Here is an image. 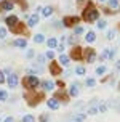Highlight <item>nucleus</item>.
<instances>
[{
  "instance_id": "nucleus-1",
  "label": "nucleus",
  "mask_w": 120,
  "mask_h": 122,
  "mask_svg": "<svg viewBox=\"0 0 120 122\" xmlns=\"http://www.w3.org/2000/svg\"><path fill=\"white\" fill-rule=\"evenodd\" d=\"M98 18H99V11L96 10L95 6H93V3L90 2L86 5V8H85V11H83V19L86 23H91V21H96Z\"/></svg>"
},
{
  "instance_id": "nucleus-2",
  "label": "nucleus",
  "mask_w": 120,
  "mask_h": 122,
  "mask_svg": "<svg viewBox=\"0 0 120 122\" xmlns=\"http://www.w3.org/2000/svg\"><path fill=\"white\" fill-rule=\"evenodd\" d=\"M23 85L24 88H27V90H35L37 87L40 85V80L37 76H26L23 80Z\"/></svg>"
},
{
  "instance_id": "nucleus-3",
  "label": "nucleus",
  "mask_w": 120,
  "mask_h": 122,
  "mask_svg": "<svg viewBox=\"0 0 120 122\" xmlns=\"http://www.w3.org/2000/svg\"><path fill=\"white\" fill-rule=\"evenodd\" d=\"M24 98H26V101L29 103V106H37V104L40 103L38 100H42V95L35 90H29L27 93H24Z\"/></svg>"
},
{
  "instance_id": "nucleus-4",
  "label": "nucleus",
  "mask_w": 120,
  "mask_h": 122,
  "mask_svg": "<svg viewBox=\"0 0 120 122\" xmlns=\"http://www.w3.org/2000/svg\"><path fill=\"white\" fill-rule=\"evenodd\" d=\"M83 58L86 60V63H95V60H96V50L91 48V47L85 48L83 50Z\"/></svg>"
},
{
  "instance_id": "nucleus-5",
  "label": "nucleus",
  "mask_w": 120,
  "mask_h": 122,
  "mask_svg": "<svg viewBox=\"0 0 120 122\" xmlns=\"http://www.w3.org/2000/svg\"><path fill=\"white\" fill-rule=\"evenodd\" d=\"M53 98H56L59 103H64V104H66V103H69V98H71V97H69V93H66L64 90H58L56 93H54Z\"/></svg>"
},
{
  "instance_id": "nucleus-6",
  "label": "nucleus",
  "mask_w": 120,
  "mask_h": 122,
  "mask_svg": "<svg viewBox=\"0 0 120 122\" xmlns=\"http://www.w3.org/2000/svg\"><path fill=\"white\" fill-rule=\"evenodd\" d=\"M71 58L75 61H80L82 58H83V48H80V47H74V48L71 50Z\"/></svg>"
},
{
  "instance_id": "nucleus-7",
  "label": "nucleus",
  "mask_w": 120,
  "mask_h": 122,
  "mask_svg": "<svg viewBox=\"0 0 120 122\" xmlns=\"http://www.w3.org/2000/svg\"><path fill=\"white\" fill-rule=\"evenodd\" d=\"M78 21H80V18H78V16H64L62 24L66 26V27H72V26L78 24Z\"/></svg>"
},
{
  "instance_id": "nucleus-8",
  "label": "nucleus",
  "mask_w": 120,
  "mask_h": 122,
  "mask_svg": "<svg viewBox=\"0 0 120 122\" xmlns=\"http://www.w3.org/2000/svg\"><path fill=\"white\" fill-rule=\"evenodd\" d=\"M6 84H8L10 88H16L18 84H19V77L16 76V74H10V76L6 77Z\"/></svg>"
},
{
  "instance_id": "nucleus-9",
  "label": "nucleus",
  "mask_w": 120,
  "mask_h": 122,
  "mask_svg": "<svg viewBox=\"0 0 120 122\" xmlns=\"http://www.w3.org/2000/svg\"><path fill=\"white\" fill-rule=\"evenodd\" d=\"M10 30H11L13 34H21V36H26V24L18 23V24L14 26V27H11Z\"/></svg>"
},
{
  "instance_id": "nucleus-10",
  "label": "nucleus",
  "mask_w": 120,
  "mask_h": 122,
  "mask_svg": "<svg viewBox=\"0 0 120 122\" xmlns=\"http://www.w3.org/2000/svg\"><path fill=\"white\" fill-rule=\"evenodd\" d=\"M26 72L29 74V76H37L38 72H42V66H40V64H34V66H29V67H26Z\"/></svg>"
},
{
  "instance_id": "nucleus-11",
  "label": "nucleus",
  "mask_w": 120,
  "mask_h": 122,
  "mask_svg": "<svg viewBox=\"0 0 120 122\" xmlns=\"http://www.w3.org/2000/svg\"><path fill=\"white\" fill-rule=\"evenodd\" d=\"M50 72H51V76H61L59 63H50Z\"/></svg>"
},
{
  "instance_id": "nucleus-12",
  "label": "nucleus",
  "mask_w": 120,
  "mask_h": 122,
  "mask_svg": "<svg viewBox=\"0 0 120 122\" xmlns=\"http://www.w3.org/2000/svg\"><path fill=\"white\" fill-rule=\"evenodd\" d=\"M78 92H80V85H78L77 82H74L71 87H69V97H72V98H75L78 95Z\"/></svg>"
},
{
  "instance_id": "nucleus-13",
  "label": "nucleus",
  "mask_w": 120,
  "mask_h": 122,
  "mask_svg": "<svg viewBox=\"0 0 120 122\" xmlns=\"http://www.w3.org/2000/svg\"><path fill=\"white\" fill-rule=\"evenodd\" d=\"M47 106L50 108V109H53V111H56V109H59V101L56 100V98H50V100H47Z\"/></svg>"
},
{
  "instance_id": "nucleus-14",
  "label": "nucleus",
  "mask_w": 120,
  "mask_h": 122,
  "mask_svg": "<svg viewBox=\"0 0 120 122\" xmlns=\"http://www.w3.org/2000/svg\"><path fill=\"white\" fill-rule=\"evenodd\" d=\"M40 85H42V88L45 92H51L54 88V85H56V84H54L53 80H43V82H40Z\"/></svg>"
},
{
  "instance_id": "nucleus-15",
  "label": "nucleus",
  "mask_w": 120,
  "mask_h": 122,
  "mask_svg": "<svg viewBox=\"0 0 120 122\" xmlns=\"http://www.w3.org/2000/svg\"><path fill=\"white\" fill-rule=\"evenodd\" d=\"M38 11H40V8L37 10V13H34L32 16H29V23H27V26H29V27H34V26L38 24Z\"/></svg>"
},
{
  "instance_id": "nucleus-16",
  "label": "nucleus",
  "mask_w": 120,
  "mask_h": 122,
  "mask_svg": "<svg viewBox=\"0 0 120 122\" xmlns=\"http://www.w3.org/2000/svg\"><path fill=\"white\" fill-rule=\"evenodd\" d=\"M5 23H6V26H8V27L11 29V27H14V26L18 24L19 21H18V18H16V16L13 15V16H8V18L5 19Z\"/></svg>"
},
{
  "instance_id": "nucleus-17",
  "label": "nucleus",
  "mask_w": 120,
  "mask_h": 122,
  "mask_svg": "<svg viewBox=\"0 0 120 122\" xmlns=\"http://www.w3.org/2000/svg\"><path fill=\"white\" fill-rule=\"evenodd\" d=\"M13 47L26 48V47H27V40H26V39H16V40H13Z\"/></svg>"
},
{
  "instance_id": "nucleus-18",
  "label": "nucleus",
  "mask_w": 120,
  "mask_h": 122,
  "mask_svg": "<svg viewBox=\"0 0 120 122\" xmlns=\"http://www.w3.org/2000/svg\"><path fill=\"white\" fill-rule=\"evenodd\" d=\"M69 61H71V56H67V55H61L59 56V61H58V63H59V66H69Z\"/></svg>"
},
{
  "instance_id": "nucleus-19",
  "label": "nucleus",
  "mask_w": 120,
  "mask_h": 122,
  "mask_svg": "<svg viewBox=\"0 0 120 122\" xmlns=\"http://www.w3.org/2000/svg\"><path fill=\"white\" fill-rule=\"evenodd\" d=\"M45 42H47V45L50 47V50L58 48V40H56L54 37H50V39H47V40H45Z\"/></svg>"
},
{
  "instance_id": "nucleus-20",
  "label": "nucleus",
  "mask_w": 120,
  "mask_h": 122,
  "mask_svg": "<svg viewBox=\"0 0 120 122\" xmlns=\"http://www.w3.org/2000/svg\"><path fill=\"white\" fill-rule=\"evenodd\" d=\"M85 40L88 43H93L96 40V36H95V32L93 30H90V32H86V36H85Z\"/></svg>"
},
{
  "instance_id": "nucleus-21",
  "label": "nucleus",
  "mask_w": 120,
  "mask_h": 122,
  "mask_svg": "<svg viewBox=\"0 0 120 122\" xmlns=\"http://www.w3.org/2000/svg\"><path fill=\"white\" fill-rule=\"evenodd\" d=\"M0 10H13V2H0Z\"/></svg>"
},
{
  "instance_id": "nucleus-22",
  "label": "nucleus",
  "mask_w": 120,
  "mask_h": 122,
  "mask_svg": "<svg viewBox=\"0 0 120 122\" xmlns=\"http://www.w3.org/2000/svg\"><path fill=\"white\" fill-rule=\"evenodd\" d=\"M34 42L35 43H43L45 42V36H43V34H35V36H34Z\"/></svg>"
},
{
  "instance_id": "nucleus-23",
  "label": "nucleus",
  "mask_w": 120,
  "mask_h": 122,
  "mask_svg": "<svg viewBox=\"0 0 120 122\" xmlns=\"http://www.w3.org/2000/svg\"><path fill=\"white\" fill-rule=\"evenodd\" d=\"M51 13H53V8H51V6H45V8L42 10L43 16H51Z\"/></svg>"
},
{
  "instance_id": "nucleus-24",
  "label": "nucleus",
  "mask_w": 120,
  "mask_h": 122,
  "mask_svg": "<svg viewBox=\"0 0 120 122\" xmlns=\"http://www.w3.org/2000/svg\"><path fill=\"white\" fill-rule=\"evenodd\" d=\"M72 122H85V114H75Z\"/></svg>"
},
{
  "instance_id": "nucleus-25",
  "label": "nucleus",
  "mask_w": 120,
  "mask_h": 122,
  "mask_svg": "<svg viewBox=\"0 0 120 122\" xmlns=\"http://www.w3.org/2000/svg\"><path fill=\"white\" fill-rule=\"evenodd\" d=\"M23 122H37L35 117L32 116V114H26V116L23 117Z\"/></svg>"
},
{
  "instance_id": "nucleus-26",
  "label": "nucleus",
  "mask_w": 120,
  "mask_h": 122,
  "mask_svg": "<svg viewBox=\"0 0 120 122\" xmlns=\"http://www.w3.org/2000/svg\"><path fill=\"white\" fill-rule=\"evenodd\" d=\"M106 71H107V69H106V66H99V67H96V76H102V74H106Z\"/></svg>"
},
{
  "instance_id": "nucleus-27",
  "label": "nucleus",
  "mask_w": 120,
  "mask_h": 122,
  "mask_svg": "<svg viewBox=\"0 0 120 122\" xmlns=\"http://www.w3.org/2000/svg\"><path fill=\"white\" fill-rule=\"evenodd\" d=\"M85 72H86V69H85L83 66H77L75 67V74H78V76H85Z\"/></svg>"
},
{
  "instance_id": "nucleus-28",
  "label": "nucleus",
  "mask_w": 120,
  "mask_h": 122,
  "mask_svg": "<svg viewBox=\"0 0 120 122\" xmlns=\"http://www.w3.org/2000/svg\"><path fill=\"white\" fill-rule=\"evenodd\" d=\"M8 100V93L5 90H0V101H6Z\"/></svg>"
},
{
  "instance_id": "nucleus-29",
  "label": "nucleus",
  "mask_w": 120,
  "mask_h": 122,
  "mask_svg": "<svg viewBox=\"0 0 120 122\" xmlns=\"http://www.w3.org/2000/svg\"><path fill=\"white\" fill-rule=\"evenodd\" d=\"M85 85H86V87H95L96 85V80L95 79H86V80H85Z\"/></svg>"
},
{
  "instance_id": "nucleus-30",
  "label": "nucleus",
  "mask_w": 120,
  "mask_h": 122,
  "mask_svg": "<svg viewBox=\"0 0 120 122\" xmlns=\"http://www.w3.org/2000/svg\"><path fill=\"white\" fill-rule=\"evenodd\" d=\"M106 26H107V23L104 19H99L98 21V29H106Z\"/></svg>"
},
{
  "instance_id": "nucleus-31",
  "label": "nucleus",
  "mask_w": 120,
  "mask_h": 122,
  "mask_svg": "<svg viewBox=\"0 0 120 122\" xmlns=\"http://www.w3.org/2000/svg\"><path fill=\"white\" fill-rule=\"evenodd\" d=\"M99 58H101V61H102V60H106V58H109V48L102 50V53L99 55Z\"/></svg>"
},
{
  "instance_id": "nucleus-32",
  "label": "nucleus",
  "mask_w": 120,
  "mask_h": 122,
  "mask_svg": "<svg viewBox=\"0 0 120 122\" xmlns=\"http://www.w3.org/2000/svg\"><path fill=\"white\" fill-rule=\"evenodd\" d=\"M109 6L110 8H117L119 6V0H109Z\"/></svg>"
},
{
  "instance_id": "nucleus-33",
  "label": "nucleus",
  "mask_w": 120,
  "mask_h": 122,
  "mask_svg": "<svg viewBox=\"0 0 120 122\" xmlns=\"http://www.w3.org/2000/svg\"><path fill=\"white\" fill-rule=\"evenodd\" d=\"M82 32H83V27H82V26H77V27L74 29V34H75V36H80Z\"/></svg>"
},
{
  "instance_id": "nucleus-34",
  "label": "nucleus",
  "mask_w": 120,
  "mask_h": 122,
  "mask_svg": "<svg viewBox=\"0 0 120 122\" xmlns=\"http://www.w3.org/2000/svg\"><path fill=\"white\" fill-rule=\"evenodd\" d=\"M45 58H48V60H53V58H54V51H53V50H48L47 55H45Z\"/></svg>"
},
{
  "instance_id": "nucleus-35",
  "label": "nucleus",
  "mask_w": 120,
  "mask_h": 122,
  "mask_svg": "<svg viewBox=\"0 0 120 122\" xmlns=\"http://www.w3.org/2000/svg\"><path fill=\"white\" fill-rule=\"evenodd\" d=\"M5 82H6L5 74H3V71H0V85H2V84H5Z\"/></svg>"
},
{
  "instance_id": "nucleus-36",
  "label": "nucleus",
  "mask_w": 120,
  "mask_h": 122,
  "mask_svg": "<svg viewBox=\"0 0 120 122\" xmlns=\"http://www.w3.org/2000/svg\"><path fill=\"white\" fill-rule=\"evenodd\" d=\"M34 55H35L34 50H27V51H26V58H34Z\"/></svg>"
},
{
  "instance_id": "nucleus-37",
  "label": "nucleus",
  "mask_w": 120,
  "mask_h": 122,
  "mask_svg": "<svg viewBox=\"0 0 120 122\" xmlns=\"http://www.w3.org/2000/svg\"><path fill=\"white\" fill-rule=\"evenodd\" d=\"M6 37V29L5 27H0V39H5Z\"/></svg>"
},
{
  "instance_id": "nucleus-38",
  "label": "nucleus",
  "mask_w": 120,
  "mask_h": 122,
  "mask_svg": "<svg viewBox=\"0 0 120 122\" xmlns=\"http://www.w3.org/2000/svg\"><path fill=\"white\" fill-rule=\"evenodd\" d=\"M98 111H99V109H98V108H96V106H91L90 109H88V114H96V112H98Z\"/></svg>"
},
{
  "instance_id": "nucleus-39",
  "label": "nucleus",
  "mask_w": 120,
  "mask_h": 122,
  "mask_svg": "<svg viewBox=\"0 0 120 122\" xmlns=\"http://www.w3.org/2000/svg\"><path fill=\"white\" fill-rule=\"evenodd\" d=\"M115 30H109V32H107V39H109V40H112V39H115Z\"/></svg>"
},
{
  "instance_id": "nucleus-40",
  "label": "nucleus",
  "mask_w": 120,
  "mask_h": 122,
  "mask_svg": "<svg viewBox=\"0 0 120 122\" xmlns=\"http://www.w3.org/2000/svg\"><path fill=\"white\" fill-rule=\"evenodd\" d=\"M37 61H38V64L42 66L43 63H45V56H43V55H38V58H37Z\"/></svg>"
},
{
  "instance_id": "nucleus-41",
  "label": "nucleus",
  "mask_w": 120,
  "mask_h": 122,
  "mask_svg": "<svg viewBox=\"0 0 120 122\" xmlns=\"http://www.w3.org/2000/svg\"><path fill=\"white\" fill-rule=\"evenodd\" d=\"M38 122H48V114H42L40 116V121Z\"/></svg>"
},
{
  "instance_id": "nucleus-42",
  "label": "nucleus",
  "mask_w": 120,
  "mask_h": 122,
  "mask_svg": "<svg viewBox=\"0 0 120 122\" xmlns=\"http://www.w3.org/2000/svg\"><path fill=\"white\" fill-rule=\"evenodd\" d=\"M67 40H69V43H72V45L75 47V42H77V39H75V37H74V36H72V37H69Z\"/></svg>"
},
{
  "instance_id": "nucleus-43",
  "label": "nucleus",
  "mask_w": 120,
  "mask_h": 122,
  "mask_svg": "<svg viewBox=\"0 0 120 122\" xmlns=\"http://www.w3.org/2000/svg\"><path fill=\"white\" fill-rule=\"evenodd\" d=\"M98 109L101 111V112H104V111L107 109V108H106V104H99V106H98Z\"/></svg>"
},
{
  "instance_id": "nucleus-44",
  "label": "nucleus",
  "mask_w": 120,
  "mask_h": 122,
  "mask_svg": "<svg viewBox=\"0 0 120 122\" xmlns=\"http://www.w3.org/2000/svg\"><path fill=\"white\" fill-rule=\"evenodd\" d=\"M3 122H14V119H13V116H8Z\"/></svg>"
},
{
  "instance_id": "nucleus-45",
  "label": "nucleus",
  "mask_w": 120,
  "mask_h": 122,
  "mask_svg": "<svg viewBox=\"0 0 120 122\" xmlns=\"http://www.w3.org/2000/svg\"><path fill=\"white\" fill-rule=\"evenodd\" d=\"M56 50H58V51H61V53H62V51H64V45H58V48H56Z\"/></svg>"
},
{
  "instance_id": "nucleus-46",
  "label": "nucleus",
  "mask_w": 120,
  "mask_h": 122,
  "mask_svg": "<svg viewBox=\"0 0 120 122\" xmlns=\"http://www.w3.org/2000/svg\"><path fill=\"white\" fill-rule=\"evenodd\" d=\"M56 85H58V87H64V82H62V80H58Z\"/></svg>"
},
{
  "instance_id": "nucleus-47",
  "label": "nucleus",
  "mask_w": 120,
  "mask_h": 122,
  "mask_svg": "<svg viewBox=\"0 0 120 122\" xmlns=\"http://www.w3.org/2000/svg\"><path fill=\"white\" fill-rule=\"evenodd\" d=\"M61 26H62V23H54V27H56V29H59Z\"/></svg>"
},
{
  "instance_id": "nucleus-48",
  "label": "nucleus",
  "mask_w": 120,
  "mask_h": 122,
  "mask_svg": "<svg viewBox=\"0 0 120 122\" xmlns=\"http://www.w3.org/2000/svg\"><path fill=\"white\" fill-rule=\"evenodd\" d=\"M117 69H120V61H117Z\"/></svg>"
},
{
  "instance_id": "nucleus-49",
  "label": "nucleus",
  "mask_w": 120,
  "mask_h": 122,
  "mask_svg": "<svg viewBox=\"0 0 120 122\" xmlns=\"http://www.w3.org/2000/svg\"><path fill=\"white\" fill-rule=\"evenodd\" d=\"M99 2H106V0H99Z\"/></svg>"
},
{
  "instance_id": "nucleus-50",
  "label": "nucleus",
  "mask_w": 120,
  "mask_h": 122,
  "mask_svg": "<svg viewBox=\"0 0 120 122\" xmlns=\"http://www.w3.org/2000/svg\"><path fill=\"white\" fill-rule=\"evenodd\" d=\"M77 2H83V0H77Z\"/></svg>"
},
{
  "instance_id": "nucleus-51",
  "label": "nucleus",
  "mask_w": 120,
  "mask_h": 122,
  "mask_svg": "<svg viewBox=\"0 0 120 122\" xmlns=\"http://www.w3.org/2000/svg\"><path fill=\"white\" fill-rule=\"evenodd\" d=\"M119 90H120V85H119Z\"/></svg>"
}]
</instances>
